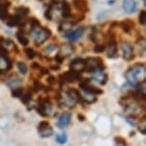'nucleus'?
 I'll return each instance as SVG.
<instances>
[{"mask_svg":"<svg viewBox=\"0 0 146 146\" xmlns=\"http://www.w3.org/2000/svg\"><path fill=\"white\" fill-rule=\"evenodd\" d=\"M125 78L132 85L140 84L145 82L146 79V68L144 64H136L126 72Z\"/></svg>","mask_w":146,"mask_h":146,"instance_id":"nucleus-1","label":"nucleus"},{"mask_svg":"<svg viewBox=\"0 0 146 146\" xmlns=\"http://www.w3.org/2000/svg\"><path fill=\"white\" fill-rule=\"evenodd\" d=\"M30 34L34 37L35 45L40 46L51 37L52 31L49 28H47V27H41V28L35 30V31L30 32Z\"/></svg>","mask_w":146,"mask_h":146,"instance_id":"nucleus-2","label":"nucleus"},{"mask_svg":"<svg viewBox=\"0 0 146 146\" xmlns=\"http://www.w3.org/2000/svg\"><path fill=\"white\" fill-rule=\"evenodd\" d=\"M105 69L103 60L100 57H88L85 59V71L89 73H96Z\"/></svg>","mask_w":146,"mask_h":146,"instance_id":"nucleus-3","label":"nucleus"},{"mask_svg":"<svg viewBox=\"0 0 146 146\" xmlns=\"http://www.w3.org/2000/svg\"><path fill=\"white\" fill-rule=\"evenodd\" d=\"M107 56L110 58H117L118 56L117 54V38H115V33L110 32L109 35V41H108V53Z\"/></svg>","mask_w":146,"mask_h":146,"instance_id":"nucleus-4","label":"nucleus"},{"mask_svg":"<svg viewBox=\"0 0 146 146\" xmlns=\"http://www.w3.org/2000/svg\"><path fill=\"white\" fill-rule=\"evenodd\" d=\"M53 107L49 100V98H39L37 104V112L38 114L42 117H47L50 115V112H52Z\"/></svg>","mask_w":146,"mask_h":146,"instance_id":"nucleus-5","label":"nucleus"},{"mask_svg":"<svg viewBox=\"0 0 146 146\" xmlns=\"http://www.w3.org/2000/svg\"><path fill=\"white\" fill-rule=\"evenodd\" d=\"M60 83H74V82L80 80V74L74 71H68L59 76Z\"/></svg>","mask_w":146,"mask_h":146,"instance_id":"nucleus-6","label":"nucleus"},{"mask_svg":"<svg viewBox=\"0 0 146 146\" xmlns=\"http://www.w3.org/2000/svg\"><path fill=\"white\" fill-rule=\"evenodd\" d=\"M121 52H122V57L127 61L135 58V53L134 48L132 45L128 42H122L121 43Z\"/></svg>","mask_w":146,"mask_h":146,"instance_id":"nucleus-7","label":"nucleus"},{"mask_svg":"<svg viewBox=\"0 0 146 146\" xmlns=\"http://www.w3.org/2000/svg\"><path fill=\"white\" fill-rule=\"evenodd\" d=\"M38 133L41 137H49L53 135L54 130L48 121H41L38 124Z\"/></svg>","mask_w":146,"mask_h":146,"instance_id":"nucleus-8","label":"nucleus"},{"mask_svg":"<svg viewBox=\"0 0 146 146\" xmlns=\"http://www.w3.org/2000/svg\"><path fill=\"white\" fill-rule=\"evenodd\" d=\"M26 23H27V20L20 17L19 15H15V13L13 15H10L9 18H8V20H7V25L9 27L18 26L19 28H24V26L26 25Z\"/></svg>","mask_w":146,"mask_h":146,"instance_id":"nucleus-9","label":"nucleus"},{"mask_svg":"<svg viewBox=\"0 0 146 146\" xmlns=\"http://www.w3.org/2000/svg\"><path fill=\"white\" fill-rule=\"evenodd\" d=\"M79 86L82 89V91H84V92H88V93H91L93 94V95H100V94H102V90L98 89V88H96L92 86V85L90 84V80L89 79H83L82 81H80V83H79Z\"/></svg>","mask_w":146,"mask_h":146,"instance_id":"nucleus-10","label":"nucleus"},{"mask_svg":"<svg viewBox=\"0 0 146 146\" xmlns=\"http://www.w3.org/2000/svg\"><path fill=\"white\" fill-rule=\"evenodd\" d=\"M70 68L72 71L80 74L81 72L85 71V59L81 57H76L70 62Z\"/></svg>","mask_w":146,"mask_h":146,"instance_id":"nucleus-11","label":"nucleus"},{"mask_svg":"<svg viewBox=\"0 0 146 146\" xmlns=\"http://www.w3.org/2000/svg\"><path fill=\"white\" fill-rule=\"evenodd\" d=\"M11 6L10 1H4L0 3V20L7 21L9 18V8Z\"/></svg>","mask_w":146,"mask_h":146,"instance_id":"nucleus-12","label":"nucleus"},{"mask_svg":"<svg viewBox=\"0 0 146 146\" xmlns=\"http://www.w3.org/2000/svg\"><path fill=\"white\" fill-rule=\"evenodd\" d=\"M73 5L76 11L81 13H86L89 12V6H88L87 0H73Z\"/></svg>","mask_w":146,"mask_h":146,"instance_id":"nucleus-13","label":"nucleus"},{"mask_svg":"<svg viewBox=\"0 0 146 146\" xmlns=\"http://www.w3.org/2000/svg\"><path fill=\"white\" fill-rule=\"evenodd\" d=\"M83 31H84L83 27H79V28L75 30V31H70V32L66 33L65 35H63V36L65 38H67V39H69L70 41H76L81 37L82 34H83Z\"/></svg>","mask_w":146,"mask_h":146,"instance_id":"nucleus-14","label":"nucleus"},{"mask_svg":"<svg viewBox=\"0 0 146 146\" xmlns=\"http://www.w3.org/2000/svg\"><path fill=\"white\" fill-rule=\"evenodd\" d=\"M118 26L120 27L121 30H122L123 32L126 33V34H129L132 30L135 28V22L132 20V19H123L122 21L118 22Z\"/></svg>","mask_w":146,"mask_h":146,"instance_id":"nucleus-15","label":"nucleus"},{"mask_svg":"<svg viewBox=\"0 0 146 146\" xmlns=\"http://www.w3.org/2000/svg\"><path fill=\"white\" fill-rule=\"evenodd\" d=\"M122 8L126 13H133L137 10L136 0H122Z\"/></svg>","mask_w":146,"mask_h":146,"instance_id":"nucleus-16","label":"nucleus"},{"mask_svg":"<svg viewBox=\"0 0 146 146\" xmlns=\"http://www.w3.org/2000/svg\"><path fill=\"white\" fill-rule=\"evenodd\" d=\"M60 9H61V15L64 17L65 19L71 18L72 16V8L71 5L68 3L66 0H64L63 2L60 3Z\"/></svg>","mask_w":146,"mask_h":146,"instance_id":"nucleus-17","label":"nucleus"},{"mask_svg":"<svg viewBox=\"0 0 146 146\" xmlns=\"http://www.w3.org/2000/svg\"><path fill=\"white\" fill-rule=\"evenodd\" d=\"M12 69V61L6 56H0V74Z\"/></svg>","mask_w":146,"mask_h":146,"instance_id":"nucleus-18","label":"nucleus"},{"mask_svg":"<svg viewBox=\"0 0 146 146\" xmlns=\"http://www.w3.org/2000/svg\"><path fill=\"white\" fill-rule=\"evenodd\" d=\"M70 121H71V114L70 113H64L63 115H60V117L58 118V120L56 122V125L59 128H64L67 125H69Z\"/></svg>","mask_w":146,"mask_h":146,"instance_id":"nucleus-19","label":"nucleus"},{"mask_svg":"<svg viewBox=\"0 0 146 146\" xmlns=\"http://www.w3.org/2000/svg\"><path fill=\"white\" fill-rule=\"evenodd\" d=\"M94 80L98 82L101 85H105L107 80H108V75L105 73H103L102 71H98L96 73H94Z\"/></svg>","mask_w":146,"mask_h":146,"instance_id":"nucleus-20","label":"nucleus"},{"mask_svg":"<svg viewBox=\"0 0 146 146\" xmlns=\"http://www.w3.org/2000/svg\"><path fill=\"white\" fill-rule=\"evenodd\" d=\"M79 98H81L84 102L86 103H94L95 101L96 100V96L95 95L91 93H88V92H79Z\"/></svg>","mask_w":146,"mask_h":146,"instance_id":"nucleus-21","label":"nucleus"},{"mask_svg":"<svg viewBox=\"0 0 146 146\" xmlns=\"http://www.w3.org/2000/svg\"><path fill=\"white\" fill-rule=\"evenodd\" d=\"M16 38L19 41V43L23 46H27L29 44V39L26 37V34H25V30L24 28H20L18 30V32L16 33Z\"/></svg>","mask_w":146,"mask_h":146,"instance_id":"nucleus-22","label":"nucleus"},{"mask_svg":"<svg viewBox=\"0 0 146 146\" xmlns=\"http://www.w3.org/2000/svg\"><path fill=\"white\" fill-rule=\"evenodd\" d=\"M73 50H74V48L72 45H70V44H64V45H62L60 47L58 54L61 56L63 58H65V57L69 56L72 53H73Z\"/></svg>","mask_w":146,"mask_h":146,"instance_id":"nucleus-23","label":"nucleus"},{"mask_svg":"<svg viewBox=\"0 0 146 146\" xmlns=\"http://www.w3.org/2000/svg\"><path fill=\"white\" fill-rule=\"evenodd\" d=\"M15 15H19L22 18H24L30 13V9L26 6H19V7H16L15 9Z\"/></svg>","mask_w":146,"mask_h":146,"instance_id":"nucleus-24","label":"nucleus"},{"mask_svg":"<svg viewBox=\"0 0 146 146\" xmlns=\"http://www.w3.org/2000/svg\"><path fill=\"white\" fill-rule=\"evenodd\" d=\"M74 25L72 24L71 21H68V20H62L60 22L59 26H58V31L59 32H70L72 27Z\"/></svg>","mask_w":146,"mask_h":146,"instance_id":"nucleus-25","label":"nucleus"},{"mask_svg":"<svg viewBox=\"0 0 146 146\" xmlns=\"http://www.w3.org/2000/svg\"><path fill=\"white\" fill-rule=\"evenodd\" d=\"M29 23H30V26H31V31H30V32L35 31V30L41 28L40 21L38 20L36 17H31V18H29Z\"/></svg>","mask_w":146,"mask_h":146,"instance_id":"nucleus-26","label":"nucleus"},{"mask_svg":"<svg viewBox=\"0 0 146 146\" xmlns=\"http://www.w3.org/2000/svg\"><path fill=\"white\" fill-rule=\"evenodd\" d=\"M20 83H21L20 79H19L17 76H13L9 79V81H8V86L10 88H12V89H15V88H18Z\"/></svg>","mask_w":146,"mask_h":146,"instance_id":"nucleus-27","label":"nucleus"},{"mask_svg":"<svg viewBox=\"0 0 146 146\" xmlns=\"http://www.w3.org/2000/svg\"><path fill=\"white\" fill-rule=\"evenodd\" d=\"M17 68H18V70L19 72L22 74V75H26L27 74V71H28V69H27V65H26V63L25 62H23V61H18L17 62Z\"/></svg>","mask_w":146,"mask_h":146,"instance_id":"nucleus-28","label":"nucleus"},{"mask_svg":"<svg viewBox=\"0 0 146 146\" xmlns=\"http://www.w3.org/2000/svg\"><path fill=\"white\" fill-rule=\"evenodd\" d=\"M31 100H32V93L27 92L26 94H23V95H22V96H21V101L24 104H25V105L29 104V102Z\"/></svg>","mask_w":146,"mask_h":146,"instance_id":"nucleus-29","label":"nucleus"},{"mask_svg":"<svg viewBox=\"0 0 146 146\" xmlns=\"http://www.w3.org/2000/svg\"><path fill=\"white\" fill-rule=\"evenodd\" d=\"M52 11H53V5L50 4V6L46 9L45 13H44V16L48 20H53V15H52Z\"/></svg>","mask_w":146,"mask_h":146,"instance_id":"nucleus-30","label":"nucleus"},{"mask_svg":"<svg viewBox=\"0 0 146 146\" xmlns=\"http://www.w3.org/2000/svg\"><path fill=\"white\" fill-rule=\"evenodd\" d=\"M139 131L140 132L141 134L145 135L146 134V119L145 117H143L141 120H140L139 124Z\"/></svg>","mask_w":146,"mask_h":146,"instance_id":"nucleus-31","label":"nucleus"},{"mask_svg":"<svg viewBox=\"0 0 146 146\" xmlns=\"http://www.w3.org/2000/svg\"><path fill=\"white\" fill-rule=\"evenodd\" d=\"M139 22L140 25H145L146 23V12L144 10H141L139 15Z\"/></svg>","mask_w":146,"mask_h":146,"instance_id":"nucleus-32","label":"nucleus"},{"mask_svg":"<svg viewBox=\"0 0 146 146\" xmlns=\"http://www.w3.org/2000/svg\"><path fill=\"white\" fill-rule=\"evenodd\" d=\"M23 94H24L23 88L18 87V88H15V89H13V90L12 95H13V98H21Z\"/></svg>","mask_w":146,"mask_h":146,"instance_id":"nucleus-33","label":"nucleus"},{"mask_svg":"<svg viewBox=\"0 0 146 146\" xmlns=\"http://www.w3.org/2000/svg\"><path fill=\"white\" fill-rule=\"evenodd\" d=\"M105 49H106V47L104 44L98 43V44H96L95 47H94V52H95V53H98V54H100V53H103V52L105 51Z\"/></svg>","mask_w":146,"mask_h":146,"instance_id":"nucleus-34","label":"nucleus"},{"mask_svg":"<svg viewBox=\"0 0 146 146\" xmlns=\"http://www.w3.org/2000/svg\"><path fill=\"white\" fill-rule=\"evenodd\" d=\"M25 54L27 57H28V59H34L35 56H36V53H35V50H33L32 48H27L25 49Z\"/></svg>","mask_w":146,"mask_h":146,"instance_id":"nucleus-35","label":"nucleus"},{"mask_svg":"<svg viewBox=\"0 0 146 146\" xmlns=\"http://www.w3.org/2000/svg\"><path fill=\"white\" fill-rule=\"evenodd\" d=\"M67 141V135L66 134H59L58 136L56 137V142L58 144H64V143Z\"/></svg>","mask_w":146,"mask_h":146,"instance_id":"nucleus-36","label":"nucleus"},{"mask_svg":"<svg viewBox=\"0 0 146 146\" xmlns=\"http://www.w3.org/2000/svg\"><path fill=\"white\" fill-rule=\"evenodd\" d=\"M56 49H57L56 45H54V44H49V45L44 49V52H45L47 54H50L53 53L54 51H56Z\"/></svg>","mask_w":146,"mask_h":146,"instance_id":"nucleus-37","label":"nucleus"},{"mask_svg":"<svg viewBox=\"0 0 146 146\" xmlns=\"http://www.w3.org/2000/svg\"><path fill=\"white\" fill-rule=\"evenodd\" d=\"M47 81H48V83H49V84L54 85V84H56V78H54V76H49V78H47Z\"/></svg>","mask_w":146,"mask_h":146,"instance_id":"nucleus-38","label":"nucleus"},{"mask_svg":"<svg viewBox=\"0 0 146 146\" xmlns=\"http://www.w3.org/2000/svg\"><path fill=\"white\" fill-rule=\"evenodd\" d=\"M54 60H56L58 64H61V63L64 61V58H63L61 56H59V54H56V56H54Z\"/></svg>","mask_w":146,"mask_h":146,"instance_id":"nucleus-39","label":"nucleus"},{"mask_svg":"<svg viewBox=\"0 0 146 146\" xmlns=\"http://www.w3.org/2000/svg\"><path fill=\"white\" fill-rule=\"evenodd\" d=\"M115 141H117L118 143H120V144H123V146H126V140L124 139H122V137H115Z\"/></svg>","mask_w":146,"mask_h":146,"instance_id":"nucleus-40","label":"nucleus"},{"mask_svg":"<svg viewBox=\"0 0 146 146\" xmlns=\"http://www.w3.org/2000/svg\"><path fill=\"white\" fill-rule=\"evenodd\" d=\"M39 71H40V75H49V70L48 69H46V68H44V67H40L39 68Z\"/></svg>","mask_w":146,"mask_h":146,"instance_id":"nucleus-41","label":"nucleus"},{"mask_svg":"<svg viewBox=\"0 0 146 146\" xmlns=\"http://www.w3.org/2000/svg\"><path fill=\"white\" fill-rule=\"evenodd\" d=\"M31 67H32V69H35V70H39V68L41 67V66H40L39 64H38V63L34 62V63H32Z\"/></svg>","mask_w":146,"mask_h":146,"instance_id":"nucleus-42","label":"nucleus"},{"mask_svg":"<svg viewBox=\"0 0 146 146\" xmlns=\"http://www.w3.org/2000/svg\"><path fill=\"white\" fill-rule=\"evenodd\" d=\"M50 68L52 69V70H54V71H58L60 69V66H58V65H52Z\"/></svg>","mask_w":146,"mask_h":146,"instance_id":"nucleus-43","label":"nucleus"},{"mask_svg":"<svg viewBox=\"0 0 146 146\" xmlns=\"http://www.w3.org/2000/svg\"><path fill=\"white\" fill-rule=\"evenodd\" d=\"M143 4H144V6L146 5V0H143Z\"/></svg>","mask_w":146,"mask_h":146,"instance_id":"nucleus-44","label":"nucleus"},{"mask_svg":"<svg viewBox=\"0 0 146 146\" xmlns=\"http://www.w3.org/2000/svg\"><path fill=\"white\" fill-rule=\"evenodd\" d=\"M38 1H44V0H38Z\"/></svg>","mask_w":146,"mask_h":146,"instance_id":"nucleus-45","label":"nucleus"},{"mask_svg":"<svg viewBox=\"0 0 146 146\" xmlns=\"http://www.w3.org/2000/svg\"><path fill=\"white\" fill-rule=\"evenodd\" d=\"M0 3H1V0H0Z\"/></svg>","mask_w":146,"mask_h":146,"instance_id":"nucleus-46","label":"nucleus"}]
</instances>
